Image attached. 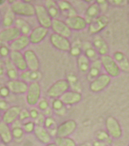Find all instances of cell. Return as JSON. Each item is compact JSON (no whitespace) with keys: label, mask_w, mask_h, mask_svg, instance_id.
Here are the masks:
<instances>
[{"label":"cell","mask_w":129,"mask_h":146,"mask_svg":"<svg viewBox=\"0 0 129 146\" xmlns=\"http://www.w3.org/2000/svg\"><path fill=\"white\" fill-rule=\"evenodd\" d=\"M10 8L16 16L32 17L35 16V5L26 1H14Z\"/></svg>","instance_id":"cell-1"},{"label":"cell","mask_w":129,"mask_h":146,"mask_svg":"<svg viewBox=\"0 0 129 146\" xmlns=\"http://www.w3.org/2000/svg\"><path fill=\"white\" fill-rule=\"evenodd\" d=\"M99 60L106 74L112 78H117L120 76L121 71L112 56L109 54L102 56H100Z\"/></svg>","instance_id":"cell-2"},{"label":"cell","mask_w":129,"mask_h":146,"mask_svg":"<svg viewBox=\"0 0 129 146\" xmlns=\"http://www.w3.org/2000/svg\"><path fill=\"white\" fill-rule=\"evenodd\" d=\"M42 89L38 82L30 83L25 94V100L28 105L31 107L37 106L41 98Z\"/></svg>","instance_id":"cell-3"},{"label":"cell","mask_w":129,"mask_h":146,"mask_svg":"<svg viewBox=\"0 0 129 146\" xmlns=\"http://www.w3.org/2000/svg\"><path fill=\"white\" fill-rule=\"evenodd\" d=\"M70 89V84L66 79H60L51 85L47 91V96L51 99L59 98Z\"/></svg>","instance_id":"cell-4"},{"label":"cell","mask_w":129,"mask_h":146,"mask_svg":"<svg viewBox=\"0 0 129 146\" xmlns=\"http://www.w3.org/2000/svg\"><path fill=\"white\" fill-rule=\"evenodd\" d=\"M106 131L114 139H118L122 135V129L120 124L116 117L114 116L107 117L105 122Z\"/></svg>","instance_id":"cell-5"},{"label":"cell","mask_w":129,"mask_h":146,"mask_svg":"<svg viewBox=\"0 0 129 146\" xmlns=\"http://www.w3.org/2000/svg\"><path fill=\"white\" fill-rule=\"evenodd\" d=\"M112 80V78L106 73H102L97 78L90 82V90L94 93L103 91L109 86Z\"/></svg>","instance_id":"cell-6"},{"label":"cell","mask_w":129,"mask_h":146,"mask_svg":"<svg viewBox=\"0 0 129 146\" xmlns=\"http://www.w3.org/2000/svg\"><path fill=\"white\" fill-rule=\"evenodd\" d=\"M109 23V17L106 15L101 14L88 24V32L93 36L98 34L107 27Z\"/></svg>","instance_id":"cell-7"},{"label":"cell","mask_w":129,"mask_h":146,"mask_svg":"<svg viewBox=\"0 0 129 146\" xmlns=\"http://www.w3.org/2000/svg\"><path fill=\"white\" fill-rule=\"evenodd\" d=\"M35 16L40 25L50 29L53 22V18L48 13L44 5H35Z\"/></svg>","instance_id":"cell-8"},{"label":"cell","mask_w":129,"mask_h":146,"mask_svg":"<svg viewBox=\"0 0 129 146\" xmlns=\"http://www.w3.org/2000/svg\"><path fill=\"white\" fill-rule=\"evenodd\" d=\"M22 34L14 25L6 27L0 31V44L9 45Z\"/></svg>","instance_id":"cell-9"},{"label":"cell","mask_w":129,"mask_h":146,"mask_svg":"<svg viewBox=\"0 0 129 146\" xmlns=\"http://www.w3.org/2000/svg\"><path fill=\"white\" fill-rule=\"evenodd\" d=\"M77 128V123L75 120L71 119L66 120L58 125L56 136L70 137L76 131Z\"/></svg>","instance_id":"cell-10"},{"label":"cell","mask_w":129,"mask_h":146,"mask_svg":"<svg viewBox=\"0 0 129 146\" xmlns=\"http://www.w3.org/2000/svg\"><path fill=\"white\" fill-rule=\"evenodd\" d=\"M50 41L51 45L60 51L69 52L71 48V43L68 38L54 33L50 36Z\"/></svg>","instance_id":"cell-11"},{"label":"cell","mask_w":129,"mask_h":146,"mask_svg":"<svg viewBox=\"0 0 129 146\" xmlns=\"http://www.w3.org/2000/svg\"><path fill=\"white\" fill-rule=\"evenodd\" d=\"M64 22L71 31H83L88 27V23L84 17L78 14L66 18Z\"/></svg>","instance_id":"cell-12"},{"label":"cell","mask_w":129,"mask_h":146,"mask_svg":"<svg viewBox=\"0 0 129 146\" xmlns=\"http://www.w3.org/2000/svg\"><path fill=\"white\" fill-rule=\"evenodd\" d=\"M51 28L53 33L69 38L72 35V31L66 23L60 19L53 20Z\"/></svg>","instance_id":"cell-13"},{"label":"cell","mask_w":129,"mask_h":146,"mask_svg":"<svg viewBox=\"0 0 129 146\" xmlns=\"http://www.w3.org/2000/svg\"><path fill=\"white\" fill-rule=\"evenodd\" d=\"M10 92L15 95H24L28 89V84L20 78L9 80L6 84Z\"/></svg>","instance_id":"cell-14"},{"label":"cell","mask_w":129,"mask_h":146,"mask_svg":"<svg viewBox=\"0 0 129 146\" xmlns=\"http://www.w3.org/2000/svg\"><path fill=\"white\" fill-rule=\"evenodd\" d=\"M49 29L39 25L32 29L28 36L30 42L33 44H37L41 42L48 36Z\"/></svg>","instance_id":"cell-15"},{"label":"cell","mask_w":129,"mask_h":146,"mask_svg":"<svg viewBox=\"0 0 129 146\" xmlns=\"http://www.w3.org/2000/svg\"><path fill=\"white\" fill-rule=\"evenodd\" d=\"M91 42L99 56L109 54V46L106 40L101 35L99 34L94 35Z\"/></svg>","instance_id":"cell-16"},{"label":"cell","mask_w":129,"mask_h":146,"mask_svg":"<svg viewBox=\"0 0 129 146\" xmlns=\"http://www.w3.org/2000/svg\"><path fill=\"white\" fill-rule=\"evenodd\" d=\"M60 98L63 103L68 106L79 103L82 100L83 96L81 93L70 89L64 94Z\"/></svg>","instance_id":"cell-17"},{"label":"cell","mask_w":129,"mask_h":146,"mask_svg":"<svg viewBox=\"0 0 129 146\" xmlns=\"http://www.w3.org/2000/svg\"><path fill=\"white\" fill-rule=\"evenodd\" d=\"M22 108L17 105L11 106L3 113L2 121L7 124H12L18 120Z\"/></svg>","instance_id":"cell-18"},{"label":"cell","mask_w":129,"mask_h":146,"mask_svg":"<svg viewBox=\"0 0 129 146\" xmlns=\"http://www.w3.org/2000/svg\"><path fill=\"white\" fill-rule=\"evenodd\" d=\"M23 54L25 58L27 69L33 71L39 70V60L36 52L33 50L28 49L25 50Z\"/></svg>","instance_id":"cell-19"},{"label":"cell","mask_w":129,"mask_h":146,"mask_svg":"<svg viewBox=\"0 0 129 146\" xmlns=\"http://www.w3.org/2000/svg\"><path fill=\"white\" fill-rule=\"evenodd\" d=\"M9 58L20 72L27 69L24 56L22 52L11 51Z\"/></svg>","instance_id":"cell-20"},{"label":"cell","mask_w":129,"mask_h":146,"mask_svg":"<svg viewBox=\"0 0 129 146\" xmlns=\"http://www.w3.org/2000/svg\"><path fill=\"white\" fill-rule=\"evenodd\" d=\"M33 134L38 141L45 145L53 142V136L43 126L36 125Z\"/></svg>","instance_id":"cell-21"},{"label":"cell","mask_w":129,"mask_h":146,"mask_svg":"<svg viewBox=\"0 0 129 146\" xmlns=\"http://www.w3.org/2000/svg\"><path fill=\"white\" fill-rule=\"evenodd\" d=\"M31 42L28 35L22 34L10 43L9 46L11 51L22 52L29 46Z\"/></svg>","instance_id":"cell-22"},{"label":"cell","mask_w":129,"mask_h":146,"mask_svg":"<svg viewBox=\"0 0 129 146\" xmlns=\"http://www.w3.org/2000/svg\"><path fill=\"white\" fill-rule=\"evenodd\" d=\"M101 9L96 2H93L87 7L85 13L84 18L87 23L90 24L93 20L102 14Z\"/></svg>","instance_id":"cell-23"},{"label":"cell","mask_w":129,"mask_h":146,"mask_svg":"<svg viewBox=\"0 0 129 146\" xmlns=\"http://www.w3.org/2000/svg\"><path fill=\"white\" fill-rule=\"evenodd\" d=\"M42 77L41 73L39 71H33L29 69L21 72L20 73L19 78L28 83L39 82Z\"/></svg>","instance_id":"cell-24"},{"label":"cell","mask_w":129,"mask_h":146,"mask_svg":"<svg viewBox=\"0 0 129 146\" xmlns=\"http://www.w3.org/2000/svg\"><path fill=\"white\" fill-rule=\"evenodd\" d=\"M61 14L66 18L71 17L78 14V12L70 2L66 0H61L57 2Z\"/></svg>","instance_id":"cell-25"},{"label":"cell","mask_w":129,"mask_h":146,"mask_svg":"<svg viewBox=\"0 0 129 146\" xmlns=\"http://www.w3.org/2000/svg\"><path fill=\"white\" fill-rule=\"evenodd\" d=\"M121 72L129 73V58L123 52H115L112 56Z\"/></svg>","instance_id":"cell-26"},{"label":"cell","mask_w":129,"mask_h":146,"mask_svg":"<svg viewBox=\"0 0 129 146\" xmlns=\"http://www.w3.org/2000/svg\"><path fill=\"white\" fill-rule=\"evenodd\" d=\"M0 139L2 143L7 145L13 140L11 126L2 120L0 121Z\"/></svg>","instance_id":"cell-27"},{"label":"cell","mask_w":129,"mask_h":146,"mask_svg":"<svg viewBox=\"0 0 129 146\" xmlns=\"http://www.w3.org/2000/svg\"><path fill=\"white\" fill-rule=\"evenodd\" d=\"M103 69L99 59L91 62L90 67L86 75V78L88 81L90 82L102 74Z\"/></svg>","instance_id":"cell-28"},{"label":"cell","mask_w":129,"mask_h":146,"mask_svg":"<svg viewBox=\"0 0 129 146\" xmlns=\"http://www.w3.org/2000/svg\"><path fill=\"white\" fill-rule=\"evenodd\" d=\"M10 126L13 140L17 142L22 141L25 136V133L22 126V122L18 120Z\"/></svg>","instance_id":"cell-29"},{"label":"cell","mask_w":129,"mask_h":146,"mask_svg":"<svg viewBox=\"0 0 129 146\" xmlns=\"http://www.w3.org/2000/svg\"><path fill=\"white\" fill-rule=\"evenodd\" d=\"M83 54L91 62L99 60L100 56L96 49L93 46L91 42H87L82 45Z\"/></svg>","instance_id":"cell-30"},{"label":"cell","mask_w":129,"mask_h":146,"mask_svg":"<svg viewBox=\"0 0 129 146\" xmlns=\"http://www.w3.org/2000/svg\"><path fill=\"white\" fill-rule=\"evenodd\" d=\"M4 60L5 63V75L9 78V80H14L19 78L20 72L13 64L9 58H6Z\"/></svg>","instance_id":"cell-31"},{"label":"cell","mask_w":129,"mask_h":146,"mask_svg":"<svg viewBox=\"0 0 129 146\" xmlns=\"http://www.w3.org/2000/svg\"><path fill=\"white\" fill-rule=\"evenodd\" d=\"M51 107L54 113L58 116H64L67 113L66 106L60 98L53 99L51 103Z\"/></svg>","instance_id":"cell-32"},{"label":"cell","mask_w":129,"mask_h":146,"mask_svg":"<svg viewBox=\"0 0 129 146\" xmlns=\"http://www.w3.org/2000/svg\"><path fill=\"white\" fill-rule=\"evenodd\" d=\"M91 62L89 58L82 54L77 58V65L79 71L86 75L91 65Z\"/></svg>","instance_id":"cell-33"},{"label":"cell","mask_w":129,"mask_h":146,"mask_svg":"<svg viewBox=\"0 0 129 146\" xmlns=\"http://www.w3.org/2000/svg\"><path fill=\"white\" fill-rule=\"evenodd\" d=\"M44 6L53 19H59L61 13L57 2L53 0L46 1Z\"/></svg>","instance_id":"cell-34"},{"label":"cell","mask_w":129,"mask_h":146,"mask_svg":"<svg viewBox=\"0 0 129 146\" xmlns=\"http://www.w3.org/2000/svg\"><path fill=\"white\" fill-rule=\"evenodd\" d=\"M14 26L20 30L22 35L28 36L32 30L30 23L22 18H16Z\"/></svg>","instance_id":"cell-35"},{"label":"cell","mask_w":129,"mask_h":146,"mask_svg":"<svg viewBox=\"0 0 129 146\" xmlns=\"http://www.w3.org/2000/svg\"><path fill=\"white\" fill-rule=\"evenodd\" d=\"M56 120L53 116L46 117L45 118L43 126L50 133L53 137L55 138L56 136V132L58 127Z\"/></svg>","instance_id":"cell-36"},{"label":"cell","mask_w":129,"mask_h":146,"mask_svg":"<svg viewBox=\"0 0 129 146\" xmlns=\"http://www.w3.org/2000/svg\"><path fill=\"white\" fill-rule=\"evenodd\" d=\"M16 16L12 11L10 7L9 8L2 18V24L5 28L13 27L14 25L16 20Z\"/></svg>","instance_id":"cell-37"},{"label":"cell","mask_w":129,"mask_h":146,"mask_svg":"<svg viewBox=\"0 0 129 146\" xmlns=\"http://www.w3.org/2000/svg\"><path fill=\"white\" fill-rule=\"evenodd\" d=\"M95 139L105 144L111 145L113 143V139L111 137L106 130L99 129L95 133Z\"/></svg>","instance_id":"cell-38"},{"label":"cell","mask_w":129,"mask_h":146,"mask_svg":"<svg viewBox=\"0 0 129 146\" xmlns=\"http://www.w3.org/2000/svg\"><path fill=\"white\" fill-rule=\"evenodd\" d=\"M66 80L70 84V90L81 93L82 86L78 76L73 74H70Z\"/></svg>","instance_id":"cell-39"},{"label":"cell","mask_w":129,"mask_h":146,"mask_svg":"<svg viewBox=\"0 0 129 146\" xmlns=\"http://www.w3.org/2000/svg\"><path fill=\"white\" fill-rule=\"evenodd\" d=\"M53 141L57 146H77L74 140L70 137L56 136Z\"/></svg>","instance_id":"cell-40"},{"label":"cell","mask_w":129,"mask_h":146,"mask_svg":"<svg viewBox=\"0 0 129 146\" xmlns=\"http://www.w3.org/2000/svg\"><path fill=\"white\" fill-rule=\"evenodd\" d=\"M68 52L71 56L76 57L77 58L78 56L83 54L82 44L79 42H76L73 44H71V48Z\"/></svg>","instance_id":"cell-41"},{"label":"cell","mask_w":129,"mask_h":146,"mask_svg":"<svg viewBox=\"0 0 129 146\" xmlns=\"http://www.w3.org/2000/svg\"><path fill=\"white\" fill-rule=\"evenodd\" d=\"M22 126L25 134L33 133L36 127V124L35 122L31 119L28 120L27 121L22 123Z\"/></svg>","instance_id":"cell-42"},{"label":"cell","mask_w":129,"mask_h":146,"mask_svg":"<svg viewBox=\"0 0 129 146\" xmlns=\"http://www.w3.org/2000/svg\"><path fill=\"white\" fill-rule=\"evenodd\" d=\"M38 109L40 111L43 113L48 108L51 107V103L49 100L45 98H41L38 101V103L36 106Z\"/></svg>","instance_id":"cell-43"},{"label":"cell","mask_w":129,"mask_h":146,"mask_svg":"<svg viewBox=\"0 0 129 146\" xmlns=\"http://www.w3.org/2000/svg\"><path fill=\"white\" fill-rule=\"evenodd\" d=\"M11 50L10 49L9 45L0 44V58L5 60L9 58Z\"/></svg>","instance_id":"cell-44"},{"label":"cell","mask_w":129,"mask_h":146,"mask_svg":"<svg viewBox=\"0 0 129 146\" xmlns=\"http://www.w3.org/2000/svg\"><path fill=\"white\" fill-rule=\"evenodd\" d=\"M29 119H30V116L29 110L25 108L22 109L18 117V120L22 123H23Z\"/></svg>","instance_id":"cell-45"},{"label":"cell","mask_w":129,"mask_h":146,"mask_svg":"<svg viewBox=\"0 0 129 146\" xmlns=\"http://www.w3.org/2000/svg\"><path fill=\"white\" fill-rule=\"evenodd\" d=\"M29 111L30 113V119L34 121L37 119L41 113V111L36 106L32 107Z\"/></svg>","instance_id":"cell-46"},{"label":"cell","mask_w":129,"mask_h":146,"mask_svg":"<svg viewBox=\"0 0 129 146\" xmlns=\"http://www.w3.org/2000/svg\"><path fill=\"white\" fill-rule=\"evenodd\" d=\"M11 92L7 85L0 86V98L5 99L10 96Z\"/></svg>","instance_id":"cell-47"},{"label":"cell","mask_w":129,"mask_h":146,"mask_svg":"<svg viewBox=\"0 0 129 146\" xmlns=\"http://www.w3.org/2000/svg\"><path fill=\"white\" fill-rule=\"evenodd\" d=\"M108 1L110 5L115 7H124L128 3V1L126 0H110Z\"/></svg>","instance_id":"cell-48"},{"label":"cell","mask_w":129,"mask_h":146,"mask_svg":"<svg viewBox=\"0 0 129 146\" xmlns=\"http://www.w3.org/2000/svg\"><path fill=\"white\" fill-rule=\"evenodd\" d=\"M95 2L99 5V7L101 9V13L103 12L106 11L110 5L108 1L106 0H97Z\"/></svg>","instance_id":"cell-49"},{"label":"cell","mask_w":129,"mask_h":146,"mask_svg":"<svg viewBox=\"0 0 129 146\" xmlns=\"http://www.w3.org/2000/svg\"><path fill=\"white\" fill-rule=\"evenodd\" d=\"M10 106H11L7 100L0 98V111L3 113L4 111H7Z\"/></svg>","instance_id":"cell-50"},{"label":"cell","mask_w":129,"mask_h":146,"mask_svg":"<svg viewBox=\"0 0 129 146\" xmlns=\"http://www.w3.org/2000/svg\"><path fill=\"white\" fill-rule=\"evenodd\" d=\"M5 75V60L0 58V78Z\"/></svg>","instance_id":"cell-51"},{"label":"cell","mask_w":129,"mask_h":146,"mask_svg":"<svg viewBox=\"0 0 129 146\" xmlns=\"http://www.w3.org/2000/svg\"><path fill=\"white\" fill-rule=\"evenodd\" d=\"M45 115H43V113L41 112L39 116H38V118L35 121V123L37 125H40V126H43L44 121H45Z\"/></svg>","instance_id":"cell-52"},{"label":"cell","mask_w":129,"mask_h":146,"mask_svg":"<svg viewBox=\"0 0 129 146\" xmlns=\"http://www.w3.org/2000/svg\"><path fill=\"white\" fill-rule=\"evenodd\" d=\"M43 115H45V117H50V116H53L54 112L53 110L51 109V107L50 108H48V109L46 110L45 111L43 112Z\"/></svg>","instance_id":"cell-53"},{"label":"cell","mask_w":129,"mask_h":146,"mask_svg":"<svg viewBox=\"0 0 129 146\" xmlns=\"http://www.w3.org/2000/svg\"><path fill=\"white\" fill-rule=\"evenodd\" d=\"M105 144L101 143V142L95 139L94 141H93L92 143L91 144L92 146H104Z\"/></svg>","instance_id":"cell-54"},{"label":"cell","mask_w":129,"mask_h":146,"mask_svg":"<svg viewBox=\"0 0 129 146\" xmlns=\"http://www.w3.org/2000/svg\"><path fill=\"white\" fill-rule=\"evenodd\" d=\"M45 146H57L55 144L54 142H52L51 143H49L48 144L45 145Z\"/></svg>","instance_id":"cell-55"},{"label":"cell","mask_w":129,"mask_h":146,"mask_svg":"<svg viewBox=\"0 0 129 146\" xmlns=\"http://www.w3.org/2000/svg\"><path fill=\"white\" fill-rule=\"evenodd\" d=\"M6 3V1L4 0H0V6L3 5Z\"/></svg>","instance_id":"cell-56"},{"label":"cell","mask_w":129,"mask_h":146,"mask_svg":"<svg viewBox=\"0 0 129 146\" xmlns=\"http://www.w3.org/2000/svg\"><path fill=\"white\" fill-rule=\"evenodd\" d=\"M92 146L91 144H89L88 143H84L80 145L79 146Z\"/></svg>","instance_id":"cell-57"},{"label":"cell","mask_w":129,"mask_h":146,"mask_svg":"<svg viewBox=\"0 0 129 146\" xmlns=\"http://www.w3.org/2000/svg\"><path fill=\"white\" fill-rule=\"evenodd\" d=\"M2 115H3V113L0 111V121H2Z\"/></svg>","instance_id":"cell-58"},{"label":"cell","mask_w":129,"mask_h":146,"mask_svg":"<svg viewBox=\"0 0 129 146\" xmlns=\"http://www.w3.org/2000/svg\"><path fill=\"white\" fill-rule=\"evenodd\" d=\"M2 15H1V11H0V25H1V23H2Z\"/></svg>","instance_id":"cell-59"},{"label":"cell","mask_w":129,"mask_h":146,"mask_svg":"<svg viewBox=\"0 0 129 146\" xmlns=\"http://www.w3.org/2000/svg\"><path fill=\"white\" fill-rule=\"evenodd\" d=\"M8 145L5 144V143H2L0 145V146H7Z\"/></svg>","instance_id":"cell-60"},{"label":"cell","mask_w":129,"mask_h":146,"mask_svg":"<svg viewBox=\"0 0 129 146\" xmlns=\"http://www.w3.org/2000/svg\"><path fill=\"white\" fill-rule=\"evenodd\" d=\"M104 146H112V145H111L106 144L105 145H104Z\"/></svg>","instance_id":"cell-61"},{"label":"cell","mask_w":129,"mask_h":146,"mask_svg":"<svg viewBox=\"0 0 129 146\" xmlns=\"http://www.w3.org/2000/svg\"><path fill=\"white\" fill-rule=\"evenodd\" d=\"M2 143V141H1V139H0V145H1V144Z\"/></svg>","instance_id":"cell-62"},{"label":"cell","mask_w":129,"mask_h":146,"mask_svg":"<svg viewBox=\"0 0 129 146\" xmlns=\"http://www.w3.org/2000/svg\"><path fill=\"white\" fill-rule=\"evenodd\" d=\"M128 3H129V1H128Z\"/></svg>","instance_id":"cell-63"},{"label":"cell","mask_w":129,"mask_h":146,"mask_svg":"<svg viewBox=\"0 0 129 146\" xmlns=\"http://www.w3.org/2000/svg\"></svg>","instance_id":"cell-64"}]
</instances>
